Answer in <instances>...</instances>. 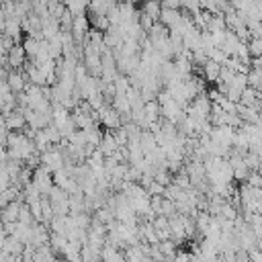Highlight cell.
Masks as SVG:
<instances>
[{
    "instance_id": "1",
    "label": "cell",
    "mask_w": 262,
    "mask_h": 262,
    "mask_svg": "<svg viewBox=\"0 0 262 262\" xmlns=\"http://www.w3.org/2000/svg\"><path fill=\"white\" fill-rule=\"evenodd\" d=\"M182 21V15H180V11H174V9H164L162 7V17H160V23L164 25V27H168L170 31L178 25Z\"/></svg>"
},
{
    "instance_id": "2",
    "label": "cell",
    "mask_w": 262,
    "mask_h": 262,
    "mask_svg": "<svg viewBox=\"0 0 262 262\" xmlns=\"http://www.w3.org/2000/svg\"><path fill=\"white\" fill-rule=\"evenodd\" d=\"M143 15L149 17L152 21H160L162 17V3H156V0H147L143 7Z\"/></svg>"
},
{
    "instance_id": "3",
    "label": "cell",
    "mask_w": 262,
    "mask_h": 262,
    "mask_svg": "<svg viewBox=\"0 0 262 262\" xmlns=\"http://www.w3.org/2000/svg\"><path fill=\"white\" fill-rule=\"evenodd\" d=\"M25 47H11L9 49V62H11V66L13 68H19V66H23V62H25Z\"/></svg>"
},
{
    "instance_id": "4",
    "label": "cell",
    "mask_w": 262,
    "mask_h": 262,
    "mask_svg": "<svg viewBox=\"0 0 262 262\" xmlns=\"http://www.w3.org/2000/svg\"><path fill=\"white\" fill-rule=\"evenodd\" d=\"M205 74H207L209 80H217L219 74H221V64L219 62H213V60L205 62Z\"/></svg>"
},
{
    "instance_id": "5",
    "label": "cell",
    "mask_w": 262,
    "mask_h": 262,
    "mask_svg": "<svg viewBox=\"0 0 262 262\" xmlns=\"http://www.w3.org/2000/svg\"><path fill=\"white\" fill-rule=\"evenodd\" d=\"M11 88H15V90H21L23 88V76H19V74H11Z\"/></svg>"
}]
</instances>
